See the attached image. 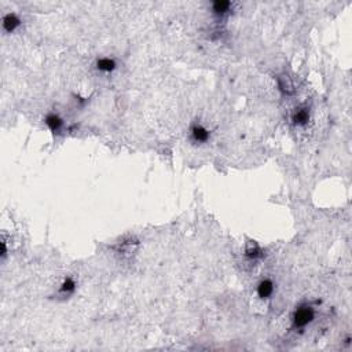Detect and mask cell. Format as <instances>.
Masks as SVG:
<instances>
[{"label":"cell","instance_id":"6da1fadb","mask_svg":"<svg viewBox=\"0 0 352 352\" xmlns=\"http://www.w3.org/2000/svg\"><path fill=\"white\" fill-rule=\"evenodd\" d=\"M315 318V311L310 306H300L294 310L292 315V322L294 329H304L313 322Z\"/></svg>","mask_w":352,"mask_h":352},{"label":"cell","instance_id":"ba28073f","mask_svg":"<svg viewBox=\"0 0 352 352\" xmlns=\"http://www.w3.org/2000/svg\"><path fill=\"white\" fill-rule=\"evenodd\" d=\"M233 3L228 0H216L211 5V10L218 17H224V15L230 14V11L233 10Z\"/></svg>","mask_w":352,"mask_h":352},{"label":"cell","instance_id":"3957f363","mask_svg":"<svg viewBox=\"0 0 352 352\" xmlns=\"http://www.w3.org/2000/svg\"><path fill=\"white\" fill-rule=\"evenodd\" d=\"M43 123L45 124V127L48 128L51 134H60L62 132V129L65 127L64 119L61 117L58 113H54V112H50V113L45 114V117L43 119Z\"/></svg>","mask_w":352,"mask_h":352},{"label":"cell","instance_id":"277c9868","mask_svg":"<svg viewBox=\"0 0 352 352\" xmlns=\"http://www.w3.org/2000/svg\"><path fill=\"white\" fill-rule=\"evenodd\" d=\"M22 25V20L15 13H6L2 17V28L5 33H13L17 29H20Z\"/></svg>","mask_w":352,"mask_h":352},{"label":"cell","instance_id":"30bf717a","mask_svg":"<svg viewBox=\"0 0 352 352\" xmlns=\"http://www.w3.org/2000/svg\"><path fill=\"white\" fill-rule=\"evenodd\" d=\"M246 256H248L249 259L262 258V256H263V250L259 248V246H256V245H255V248H249L248 250H246Z\"/></svg>","mask_w":352,"mask_h":352},{"label":"cell","instance_id":"7a4b0ae2","mask_svg":"<svg viewBox=\"0 0 352 352\" xmlns=\"http://www.w3.org/2000/svg\"><path fill=\"white\" fill-rule=\"evenodd\" d=\"M190 140L194 144H207L211 140V131L201 123H193L189 128Z\"/></svg>","mask_w":352,"mask_h":352},{"label":"cell","instance_id":"5b68a950","mask_svg":"<svg viewBox=\"0 0 352 352\" xmlns=\"http://www.w3.org/2000/svg\"><path fill=\"white\" fill-rule=\"evenodd\" d=\"M274 290H275V285L271 279L268 278H264L260 282L258 283L256 286V294L260 300H268L271 298V296L274 294Z\"/></svg>","mask_w":352,"mask_h":352},{"label":"cell","instance_id":"52a82bcc","mask_svg":"<svg viewBox=\"0 0 352 352\" xmlns=\"http://www.w3.org/2000/svg\"><path fill=\"white\" fill-rule=\"evenodd\" d=\"M95 68L99 70L100 73L109 75V73H113L114 70L117 69V62L112 57H100L95 62Z\"/></svg>","mask_w":352,"mask_h":352},{"label":"cell","instance_id":"9c48e42d","mask_svg":"<svg viewBox=\"0 0 352 352\" xmlns=\"http://www.w3.org/2000/svg\"><path fill=\"white\" fill-rule=\"evenodd\" d=\"M310 110L307 108H298L294 110V113L292 114V121L296 127H306L310 123Z\"/></svg>","mask_w":352,"mask_h":352},{"label":"cell","instance_id":"8992f818","mask_svg":"<svg viewBox=\"0 0 352 352\" xmlns=\"http://www.w3.org/2000/svg\"><path fill=\"white\" fill-rule=\"evenodd\" d=\"M77 289V281L73 277H65L62 282L58 286V294L61 297H69L73 296Z\"/></svg>","mask_w":352,"mask_h":352}]
</instances>
